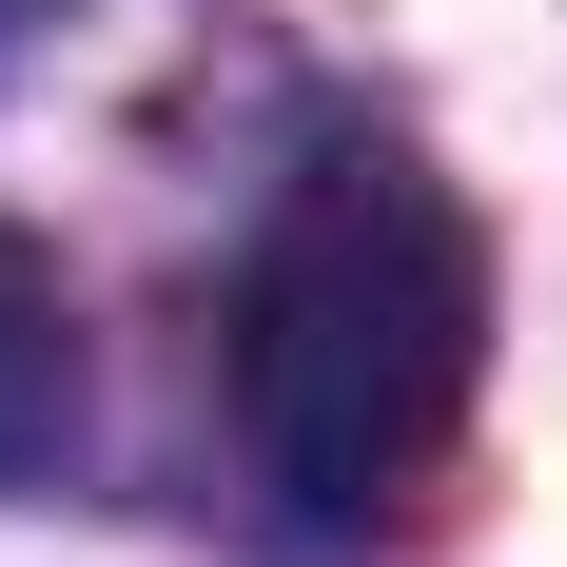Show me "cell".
Instances as JSON below:
<instances>
[{
  "instance_id": "obj_2",
  "label": "cell",
  "mask_w": 567,
  "mask_h": 567,
  "mask_svg": "<svg viewBox=\"0 0 567 567\" xmlns=\"http://www.w3.org/2000/svg\"><path fill=\"white\" fill-rule=\"evenodd\" d=\"M0 20H20V0H0Z\"/></svg>"
},
{
  "instance_id": "obj_1",
  "label": "cell",
  "mask_w": 567,
  "mask_h": 567,
  "mask_svg": "<svg viewBox=\"0 0 567 567\" xmlns=\"http://www.w3.org/2000/svg\"><path fill=\"white\" fill-rule=\"evenodd\" d=\"M489 392V235L411 137H313L235 275V431L293 528H392Z\"/></svg>"
}]
</instances>
